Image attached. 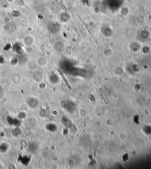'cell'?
<instances>
[{
	"mask_svg": "<svg viewBox=\"0 0 151 169\" xmlns=\"http://www.w3.org/2000/svg\"><path fill=\"white\" fill-rule=\"evenodd\" d=\"M39 150V146L36 142H30L28 144L27 150L28 152L32 154H35Z\"/></svg>",
	"mask_w": 151,
	"mask_h": 169,
	"instance_id": "obj_5",
	"label": "cell"
},
{
	"mask_svg": "<svg viewBox=\"0 0 151 169\" xmlns=\"http://www.w3.org/2000/svg\"><path fill=\"white\" fill-rule=\"evenodd\" d=\"M7 1L8 3H13L14 1V0H7Z\"/></svg>",
	"mask_w": 151,
	"mask_h": 169,
	"instance_id": "obj_15",
	"label": "cell"
},
{
	"mask_svg": "<svg viewBox=\"0 0 151 169\" xmlns=\"http://www.w3.org/2000/svg\"><path fill=\"white\" fill-rule=\"evenodd\" d=\"M18 63V59H17L16 58H14L13 59H11V66H15L16 65H17Z\"/></svg>",
	"mask_w": 151,
	"mask_h": 169,
	"instance_id": "obj_14",
	"label": "cell"
},
{
	"mask_svg": "<svg viewBox=\"0 0 151 169\" xmlns=\"http://www.w3.org/2000/svg\"><path fill=\"white\" fill-rule=\"evenodd\" d=\"M31 160V158L27 155H20L18 157V161L24 165H27Z\"/></svg>",
	"mask_w": 151,
	"mask_h": 169,
	"instance_id": "obj_6",
	"label": "cell"
},
{
	"mask_svg": "<svg viewBox=\"0 0 151 169\" xmlns=\"http://www.w3.org/2000/svg\"><path fill=\"white\" fill-rule=\"evenodd\" d=\"M3 29L4 30V31L5 32H9L11 30V26L10 24L8 23H6L5 24L3 25Z\"/></svg>",
	"mask_w": 151,
	"mask_h": 169,
	"instance_id": "obj_12",
	"label": "cell"
},
{
	"mask_svg": "<svg viewBox=\"0 0 151 169\" xmlns=\"http://www.w3.org/2000/svg\"><path fill=\"white\" fill-rule=\"evenodd\" d=\"M7 121L10 125L14 127H19L21 124V120L20 119L11 116H8L7 117Z\"/></svg>",
	"mask_w": 151,
	"mask_h": 169,
	"instance_id": "obj_4",
	"label": "cell"
},
{
	"mask_svg": "<svg viewBox=\"0 0 151 169\" xmlns=\"http://www.w3.org/2000/svg\"><path fill=\"white\" fill-rule=\"evenodd\" d=\"M22 133V131L19 127H15L14 129L11 131V134L14 137H19Z\"/></svg>",
	"mask_w": 151,
	"mask_h": 169,
	"instance_id": "obj_8",
	"label": "cell"
},
{
	"mask_svg": "<svg viewBox=\"0 0 151 169\" xmlns=\"http://www.w3.org/2000/svg\"><path fill=\"white\" fill-rule=\"evenodd\" d=\"M36 63L37 64V66L39 67L44 66L47 63V59L44 57H40L37 59Z\"/></svg>",
	"mask_w": 151,
	"mask_h": 169,
	"instance_id": "obj_7",
	"label": "cell"
},
{
	"mask_svg": "<svg viewBox=\"0 0 151 169\" xmlns=\"http://www.w3.org/2000/svg\"><path fill=\"white\" fill-rule=\"evenodd\" d=\"M13 49L14 51H15L17 54H21L23 51V49H22V46L18 43H15L13 46Z\"/></svg>",
	"mask_w": 151,
	"mask_h": 169,
	"instance_id": "obj_10",
	"label": "cell"
},
{
	"mask_svg": "<svg viewBox=\"0 0 151 169\" xmlns=\"http://www.w3.org/2000/svg\"><path fill=\"white\" fill-rule=\"evenodd\" d=\"M11 80L14 83L18 84L21 82V76L18 73H14L11 76Z\"/></svg>",
	"mask_w": 151,
	"mask_h": 169,
	"instance_id": "obj_9",
	"label": "cell"
},
{
	"mask_svg": "<svg viewBox=\"0 0 151 169\" xmlns=\"http://www.w3.org/2000/svg\"><path fill=\"white\" fill-rule=\"evenodd\" d=\"M32 79L35 82L40 83L43 79V73L39 70H34L32 73Z\"/></svg>",
	"mask_w": 151,
	"mask_h": 169,
	"instance_id": "obj_3",
	"label": "cell"
},
{
	"mask_svg": "<svg viewBox=\"0 0 151 169\" xmlns=\"http://www.w3.org/2000/svg\"><path fill=\"white\" fill-rule=\"evenodd\" d=\"M26 116H27V114L24 112H20L19 113H18V114H17V117L20 120L25 119Z\"/></svg>",
	"mask_w": 151,
	"mask_h": 169,
	"instance_id": "obj_13",
	"label": "cell"
},
{
	"mask_svg": "<svg viewBox=\"0 0 151 169\" xmlns=\"http://www.w3.org/2000/svg\"><path fill=\"white\" fill-rule=\"evenodd\" d=\"M35 42V39L33 36L28 35L24 37L22 43L25 47H32Z\"/></svg>",
	"mask_w": 151,
	"mask_h": 169,
	"instance_id": "obj_1",
	"label": "cell"
},
{
	"mask_svg": "<svg viewBox=\"0 0 151 169\" xmlns=\"http://www.w3.org/2000/svg\"><path fill=\"white\" fill-rule=\"evenodd\" d=\"M2 168V165L1 164H0V168Z\"/></svg>",
	"mask_w": 151,
	"mask_h": 169,
	"instance_id": "obj_17",
	"label": "cell"
},
{
	"mask_svg": "<svg viewBox=\"0 0 151 169\" xmlns=\"http://www.w3.org/2000/svg\"><path fill=\"white\" fill-rule=\"evenodd\" d=\"M9 145L7 143H3L0 144V153H5L9 149Z\"/></svg>",
	"mask_w": 151,
	"mask_h": 169,
	"instance_id": "obj_11",
	"label": "cell"
},
{
	"mask_svg": "<svg viewBox=\"0 0 151 169\" xmlns=\"http://www.w3.org/2000/svg\"><path fill=\"white\" fill-rule=\"evenodd\" d=\"M1 88H0V96H1Z\"/></svg>",
	"mask_w": 151,
	"mask_h": 169,
	"instance_id": "obj_16",
	"label": "cell"
},
{
	"mask_svg": "<svg viewBox=\"0 0 151 169\" xmlns=\"http://www.w3.org/2000/svg\"><path fill=\"white\" fill-rule=\"evenodd\" d=\"M26 103L27 105L32 109H36L39 105V99L34 97L28 98L26 101Z\"/></svg>",
	"mask_w": 151,
	"mask_h": 169,
	"instance_id": "obj_2",
	"label": "cell"
}]
</instances>
